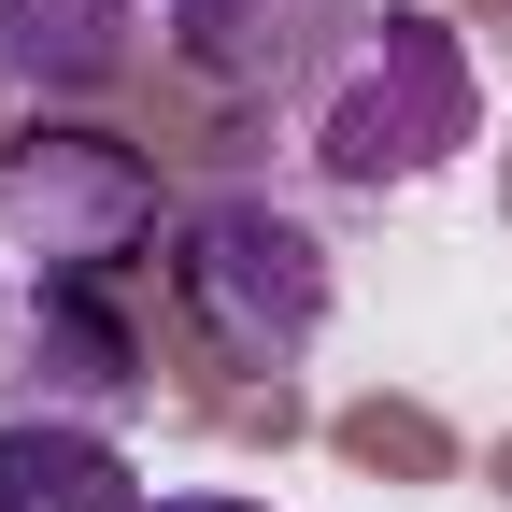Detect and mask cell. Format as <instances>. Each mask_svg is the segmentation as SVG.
Segmentation results:
<instances>
[{"label":"cell","mask_w":512,"mask_h":512,"mask_svg":"<svg viewBox=\"0 0 512 512\" xmlns=\"http://www.w3.org/2000/svg\"><path fill=\"white\" fill-rule=\"evenodd\" d=\"M143 0H0V86L15 100H100L128 72Z\"/></svg>","instance_id":"6"},{"label":"cell","mask_w":512,"mask_h":512,"mask_svg":"<svg viewBox=\"0 0 512 512\" xmlns=\"http://www.w3.org/2000/svg\"><path fill=\"white\" fill-rule=\"evenodd\" d=\"M171 214H157V171L100 143V128H43V143L0 157V256H15L29 285H100L128 271Z\"/></svg>","instance_id":"3"},{"label":"cell","mask_w":512,"mask_h":512,"mask_svg":"<svg viewBox=\"0 0 512 512\" xmlns=\"http://www.w3.org/2000/svg\"><path fill=\"white\" fill-rule=\"evenodd\" d=\"M157 15H171V57L214 86H313L370 0H157Z\"/></svg>","instance_id":"4"},{"label":"cell","mask_w":512,"mask_h":512,"mask_svg":"<svg viewBox=\"0 0 512 512\" xmlns=\"http://www.w3.org/2000/svg\"><path fill=\"white\" fill-rule=\"evenodd\" d=\"M171 299L228 370H299L328 328V242H313V214L256 200V185H214L171 214Z\"/></svg>","instance_id":"2"},{"label":"cell","mask_w":512,"mask_h":512,"mask_svg":"<svg viewBox=\"0 0 512 512\" xmlns=\"http://www.w3.org/2000/svg\"><path fill=\"white\" fill-rule=\"evenodd\" d=\"M143 512H256V498H143Z\"/></svg>","instance_id":"8"},{"label":"cell","mask_w":512,"mask_h":512,"mask_svg":"<svg viewBox=\"0 0 512 512\" xmlns=\"http://www.w3.org/2000/svg\"><path fill=\"white\" fill-rule=\"evenodd\" d=\"M484 128V86H470V43L413 15V0H370L356 43L313 72V171L356 185V200H384V185H427L441 157H456Z\"/></svg>","instance_id":"1"},{"label":"cell","mask_w":512,"mask_h":512,"mask_svg":"<svg viewBox=\"0 0 512 512\" xmlns=\"http://www.w3.org/2000/svg\"><path fill=\"white\" fill-rule=\"evenodd\" d=\"M15 384L43 413H72V427H114L128 399H143V342L100 313V285H29L15 313Z\"/></svg>","instance_id":"5"},{"label":"cell","mask_w":512,"mask_h":512,"mask_svg":"<svg viewBox=\"0 0 512 512\" xmlns=\"http://www.w3.org/2000/svg\"><path fill=\"white\" fill-rule=\"evenodd\" d=\"M0 512H143L128 456L72 413H15L0 427Z\"/></svg>","instance_id":"7"}]
</instances>
